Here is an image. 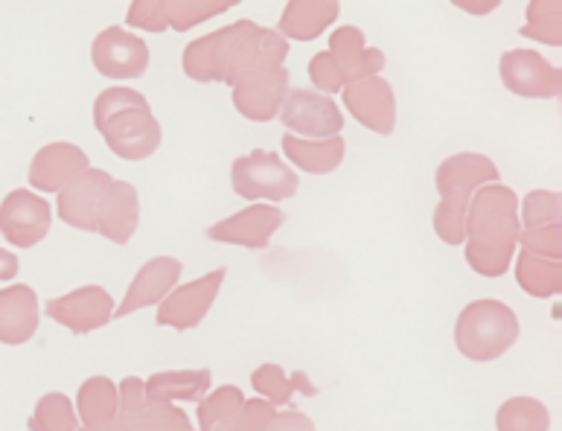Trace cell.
Returning <instances> with one entry per match:
<instances>
[{
  "label": "cell",
  "mask_w": 562,
  "mask_h": 431,
  "mask_svg": "<svg viewBox=\"0 0 562 431\" xmlns=\"http://www.w3.org/2000/svg\"><path fill=\"white\" fill-rule=\"evenodd\" d=\"M519 195L507 184H487L467 207L463 257L481 277H504L519 251Z\"/></svg>",
  "instance_id": "obj_1"
},
{
  "label": "cell",
  "mask_w": 562,
  "mask_h": 431,
  "mask_svg": "<svg viewBox=\"0 0 562 431\" xmlns=\"http://www.w3.org/2000/svg\"><path fill=\"white\" fill-rule=\"evenodd\" d=\"M521 336L519 315L495 297H479L458 313L454 347L463 359L487 364L502 359Z\"/></svg>",
  "instance_id": "obj_2"
},
{
  "label": "cell",
  "mask_w": 562,
  "mask_h": 431,
  "mask_svg": "<svg viewBox=\"0 0 562 431\" xmlns=\"http://www.w3.org/2000/svg\"><path fill=\"white\" fill-rule=\"evenodd\" d=\"M231 186L251 204H280L297 195V172L269 149L239 155L231 167Z\"/></svg>",
  "instance_id": "obj_3"
},
{
  "label": "cell",
  "mask_w": 562,
  "mask_h": 431,
  "mask_svg": "<svg viewBox=\"0 0 562 431\" xmlns=\"http://www.w3.org/2000/svg\"><path fill=\"white\" fill-rule=\"evenodd\" d=\"M257 30L251 18H239L234 24L213 30V33L195 38L193 44H187L184 56H181V68L193 82L202 86H225L227 70L234 65L236 50L243 47V42Z\"/></svg>",
  "instance_id": "obj_4"
},
{
  "label": "cell",
  "mask_w": 562,
  "mask_h": 431,
  "mask_svg": "<svg viewBox=\"0 0 562 431\" xmlns=\"http://www.w3.org/2000/svg\"><path fill=\"white\" fill-rule=\"evenodd\" d=\"M487 184H502V172L493 163V158L479 152L449 155L435 172V186L437 195H440L437 204L467 213L472 195Z\"/></svg>",
  "instance_id": "obj_5"
},
{
  "label": "cell",
  "mask_w": 562,
  "mask_h": 431,
  "mask_svg": "<svg viewBox=\"0 0 562 431\" xmlns=\"http://www.w3.org/2000/svg\"><path fill=\"white\" fill-rule=\"evenodd\" d=\"M498 77L507 91L525 97V100H560L562 93L560 68H554L546 56H539L537 50H528V47L502 53Z\"/></svg>",
  "instance_id": "obj_6"
},
{
  "label": "cell",
  "mask_w": 562,
  "mask_h": 431,
  "mask_svg": "<svg viewBox=\"0 0 562 431\" xmlns=\"http://www.w3.org/2000/svg\"><path fill=\"white\" fill-rule=\"evenodd\" d=\"M280 123L289 128V135L324 140V137L341 135L345 114H341L333 97L306 91V88H289L283 109H280Z\"/></svg>",
  "instance_id": "obj_7"
},
{
  "label": "cell",
  "mask_w": 562,
  "mask_h": 431,
  "mask_svg": "<svg viewBox=\"0 0 562 431\" xmlns=\"http://www.w3.org/2000/svg\"><path fill=\"white\" fill-rule=\"evenodd\" d=\"M53 228V207L47 199L33 193L30 186H18L0 202V234L9 246L35 248L42 239H47Z\"/></svg>",
  "instance_id": "obj_8"
},
{
  "label": "cell",
  "mask_w": 562,
  "mask_h": 431,
  "mask_svg": "<svg viewBox=\"0 0 562 431\" xmlns=\"http://www.w3.org/2000/svg\"><path fill=\"white\" fill-rule=\"evenodd\" d=\"M227 277V269H213L207 271L204 277H195L190 283H178L164 304L158 306V324L160 327H169V330L187 332L195 330L199 324L207 318V313L216 304L218 292H222V283Z\"/></svg>",
  "instance_id": "obj_9"
},
{
  "label": "cell",
  "mask_w": 562,
  "mask_h": 431,
  "mask_svg": "<svg viewBox=\"0 0 562 431\" xmlns=\"http://www.w3.org/2000/svg\"><path fill=\"white\" fill-rule=\"evenodd\" d=\"M114 297L109 295V288L97 286H79L74 292L61 297H53L44 306V313L47 318L65 327L74 336H91V332L102 330V327H109L114 321Z\"/></svg>",
  "instance_id": "obj_10"
},
{
  "label": "cell",
  "mask_w": 562,
  "mask_h": 431,
  "mask_svg": "<svg viewBox=\"0 0 562 431\" xmlns=\"http://www.w3.org/2000/svg\"><path fill=\"white\" fill-rule=\"evenodd\" d=\"M149 47L140 35L128 33L126 26H105L91 47V61L97 73L105 79H140L149 68Z\"/></svg>",
  "instance_id": "obj_11"
},
{
  "label": "cell",
  "mask_w": 562,
  "mask_h": 431,
  "mask_svg": "<svg viewBox=\"0 0 562 431\" xmlns=\"http://www.w3.org/2000/svg\"><path fill=\"white\" fill-rule=\"evenodd\" d=\"M285 213L278 204H248L234 216L216 222L204 230L211 242H222V246L251 248V251H266L271 237L283 228Z\"/></svg>",
  "instance_id": "obj_12"
},
{
  "label": "cell",
  "mask_w": 562,
  "mask_h": 431,
  "mask_svg": "<svg viewBox=\"0 0 562 431\" xmlns=\"http://www.w3.org/2000/svg\"><path fill=\"white\" fill-rule=\"evenodd\" d=\"M97 132L120 161H146L158 152L160 140H164V128H160L158 117L151 114V105L123 111L120 117L109 120Z\"/></svg>",
  "instance_id": "obj_13"
},
{
  "label": "cell",
  "mask_w": 562,
  "mask_h": 431,
  "mask_svg": "<svg viewBox=\"0 0 562 431\" xmlns=\"http://www.w3.org/2000/svg\"><path fill=\"white\" fill-rule=\"evenodd\" d=\"M184 274V262L178 257H151L137 269V274L128 283L126 295L114 309V321L126 318V315H135L140 309H149V306H160L169 297V292L178 286V280Z\"/></svg>",
  "instance_id": "obj_14"
},
{
  "label": "cell",
  "mask_w": 562,
  "mask_h": 431,
  "mask_svg": "<svg viewBox=\"0 0 562 431\" xmlns=\"http://www.w3.org/2000/svg\"><path fill=\"white\" fill-rule=\"evenodd\" d=\"M345 105L356 123H361L370 132L387 137L394 135L396 128V93L391 82L382 77H368L359 82H347L345 91Z\"/></svg>",
  "instance_id": "obj_15"
},
{
  "label": "cell",
  "mask_w": 562,
  "mask_h": 431,
  "mask_svg": "<svg viewBox=\"0 0 562 431\" xmlns=\"http://www.w3.org/2000/svg\"><path fill=\"white\" fill-rule=\"evenodd\" d=\"M85 170H91V163H88V155H85L82 146L56 140V144L42 146V149L33 155L26 181H30V190H33V193L59 195L61 190H65L70 181H76V178L82 175Z\"/></svg>",
  "instance_id": "obj_16"
},
{
  "label": "cell",
  "mask_w": 562,
  "mask_h": 431,
  "mask_svg": "<svg viewBox=\"0 0 562 431\" xmlns=\"http://www.w3.org/2000/svg\"><path fill=\"white\" fill-rule=\"evenodd\" d=\"M114 178L105 170H85L82 175L70 181L59 195H56V213L65 225L82 234H97V216H100V204L109 193Z\"/></svg>",
  "instance_id": "obj_17"
},
{
  "label": "cell",
  "mask_w": 562,
  "mask_h": 431,
  "mask_svg": "<svg viewBox=\"0 0 562 431\" xmlns=\"http://www.w3.org/2000/svg\"><path fill=\"white\" fill-rule=\"evenodd\" d=\"M289 70H266V73H254L231 88L234 97V109L251 123H271L280 117L285 93H289Z\"/></svg>",
  "instance_id": "obj_18"
},
{
  "label": "cell",
  "mask_w": 562,
  "mask_h": 431,
  "mask_svg": "<svg viewBox=\"0 0 562 431\" xmlns=\"http://www.w3.org/2000/svg\"><path fill=\"white\" fill-rule=\"evenodd\" d=\"M137 225H140V195H137V186L114 178L109 193H105L100 204L97 234L114 242V246H128L132 237L137 234Z\"/></svg>",
  "instance_id": "obj_19"
},
{
  "label": "cell",
  "mask_w": 562,
  "mask_h": 431,
  "mask_svg": "<svg viewBox=\"0 0 562 431\" xmlns=\"http://www.w3.org/2000/svg\"><path fill=\"white\" fill-rule=\"evenodd\" d=\"M42 321V304L33 286L12 283L0 288V344L21 347L33 341Z\"/></svg>",
  "instance_id": "obj_20"
},
{
  "label": "cell",
  "mask_w": 562,
  "mask_h": 431,
  "mask_svg": "<svg viewBox=\"0 0 562 431\" xmlns=\"http://www.w3.org/2000/svg\"><path fill=\"white\" fill-rule=\"evenodd\" d=\"M285 56H289V42H285L283 35L278 30H271V26L257 24V30L236 50L234 65L227 70L225 86L234 88L236 82H243V79L254 77V73L283 68Z\"/></svg>",
  "instance_id": "obj_21"
},
{
  "label": "cell",
  "mask_w": 562,
  "mask_h": 431,
  "mask_svg": "<svg viewBox=\"0 0 562 431\" xmlns=\"http://www.w3.org/2000/svg\"><path fill=\"white\" fill-rule=\"evenodd\" d=\"M329 56L341 70L345 82H359V79L379 77L385 70V53L379 47H370L359 26L345 24L329 35Z\"/></svg>",
  "instance_id": "obj_22"
},
{
  "label": "cell",
  "mask_w": 562,
  "mask_h": 431,
  "mask_svg": "<svg viewBox=\"0 0 562 431\" xmlns=\"http://www.w3.org/2000/svg\"><path fill=\"white\" fill-rule=\"evenodd\" d=\"M341 15L338 0H289L278 21V33L285 42H315Z\"/></svg>",
  "instance_id": "obj_23"
},
{
  "label": "cell",
  "mask_w": 562,
  "mask_h": 431,
  "mask_svg": "<svg viewBox=\"0 0 562 431\" xmlns=\"http://www.w3.org/2000/svg\"><path fill=\"white\" fill-rule=\"evenodd\" d=\"M146 388V402H164V406H178V402H202L213 388V373L207 367L195 371H158L149 379H143Z\"/></svg>",
  "instance_id": "obj_24"
},
{
  "label": "cell",
  "mask_w": 562,
  "mask_h": 431,
  "mask_svg": "<svg viewBox=\"0 0 562 431\" xmlns=\"http://www.w3.org/2000/svg\"><path fill=\"white\" fill-rule=\"evenodd\" d=\"M283 155L285 161H292L301 172L310 175H329L345 163L347 144L345 137H324V140H310V137L283 135Z\"/></svg>",
  "instance_id": "obj_25"
},
{
  "label": "cell",
  "mask_w": 562,
  "mask_h": 431,
  "mask_svg": "<svg viewBox=\"0 0 562 431\" xmlns=\"http://www.w3.org/2000/svg\"><path fill=\"white\" fill-rule=\"evenodd\" d=\"M251 385L254 394L260 399H266V402H271L274 408H289L297 394H303V397H318V385H315L306 373H285L283 367L274 362L260 364V367L251 373Z\"/></svg>",
  "instance_id": "obj_26"
},
{
  "label": "cell",
  "mask_w": 562,
  "mask_h": 431,
  "mask_svg": "<svg viewBox=\"0 0 562 431\" xmlns=\"http://www.w3.org/2000/svg\"><path fill=\"white\" fill-rule=\"evenodd\" d=\"M76 417L82 429H93V426H105L120 417V390L117 382L109 376H91L79 385L76 394Z\"/></svg>",
  "instance_id": "obj_27"
},
{
  "label": "cell",
  "mask_w": 562,
  "mask_h": 431,
  "mask_svg": "<svg viewBox=\"0 0 562 431\" xmlns=\"http://www.w3.org/2000/svg\"><path fill=\"white\" fill-rule=\"evenodd\" d=\"M513 274L516 283L525 295L548 300V297H560L562 292V262L542 260L528 251H516L513 257Z\"/></svg>",
  "instance_id": "obj_28"
},
{
  "label": "cell",
  "mask_w": 562,
  "mask_h": 431,
  "mask_svg": "<svg viewBox=\"0 0 562 431\" xmlns=\"http://www.w3.org/2000/svg\"><path fill=\"white\" fill-rule=\"evenodd\" d=\"M245 394L236 385H218L199 402L195 431H227L245 406Z\"/></svg>",
  "instance_id": "obj_29"
},
{
  "label": "cell",
  "mask_w": 562,
  "mask_h": 431,
  "mask_svg": "<svg viewBox=\"0 0 562 431\" xmlns=\"http://www.w3.org/2000/svg\"><path fill=\"white\" fill-rule=\"evenodd\" d=\"M495 431H551V411L542 399L519 394L498 406Z\"/></svg>",
  "instance_id": "obj_30"
},
{
  "label": "cell",
  "mask_w": 562,
  "mask_h": 431,
  "mask_svg": "<svg viewBox=\"0 0 562 431\" xmlns=\"http://www.w3.org/2000/svg\"><path fill=\"white\" fill-rule=\"evenodd\" d=\"M521 38L548 47H562V3L560 0H530L525 7Z\"/></svg>",
  "instance_id": "obj_31"
},
{
  "label": "cell",
  "mask_w": 562,
  "mask_h": 431,
  "mask_svg": "<svg viewBox=\"0 0 562 431\" xmlns=\"http://www.w3.org/2000/svg\"><path fill=\"white\" fill-rule=\"evenodd\" d=\"M79 417H76V408L70 402L68 394L61 390H50L44 394L33 408V417H30V429L26 431H79Z\"/></svg>",
  "instance_id": "obj_32"
},
{
  "label": "cell",
  "mask_w": 562,
  "mask_h": 431,
  "mask_svg": "<svg viewBox=\"0 0 562 431\" xmlns=\"http://www.w3.org/2000/svg\"><path fill=\"white\" fill-rule=\"evenodd\" d=\"M120 420H126L128 431H195L184 411H178V406H164V402H146L135 415L120 417Z\"/></svg>",
  "instance_id": "obj_33"
},
{
  "label": "cell",
  "mask_w": 562,
  "mask_h": 431,
  "mask_svg": "<svg viewBox=\"0 0 562 431\" xmlns=\"http://www.w3.org/2000/svg\"><path fill=\"white\" fill-rule=\"evenodd\" d=\"M521 228H546L562 225V199L554 190H530L519 202Z\"/></svg>",
  "instance_id": "obj_34"
},
{
  "label": "cell",
  "mask_w": 562,
  "mask_h": 431,
  "mask_svg": "<svg viewBox=\"0 0 562 431\" xmlns=\"http://www.w3.org/2000/svg\"><path fill=\"white\" fill-rule=\"evenodd\" d=\"M234 7L231 0H169V30L187 33Z\"/></svg>",
  "instance_id": "obj_35"
},
{
  "label": "cell",
  "mask_w": 562,
  "mask_h": 431,
  "mask_svg": "<svg viewBox=\"0 0 562 431\" xmlns=\"http://www.w3.org/2000/svg\"><path fill=\"white\" fill-rule=\"evenodd\" d=\"M149 109V100L140 91L126 86H111L93 100V128H102L109 120L120 117L123 111Z\"/></svg>",
  "instance_id": "obj_36"
},
{
  "label": "cell",
  "mask_w": 562,
  "mask_h": 431,
  "mask_svg": "<svg viewBox=\"0 0 562 431\" xmlns=\"http://www.w3.org/2000/svg\"><path fill=\"white\" fill-rule=\"evenodd\" d=\"M519 251H528L542 260L562 262V225H546V228H521Z\"/></svg>",
  "instance_id": "obj_37"
},
{
  "label": "cell",
  "mask_w": 562,
  "mask_h": 431,
  "mask_svg": "<svg viewBox=\"0 0 562 431\" xmlns=\"http://www.w3.org/2000/svg\"><path fill=\"white\" fill-rule=\"evenodd\" d=\"M126 24L143 33L169 30V0H135L126 9Z\"/></svg>",
  "instance_id": "obj_38"
},
{
  "label": "cell",
  "mask_w": 562,
  "mask_h": 431,
  "mask_svg": "<svg viewBox=\"0 0 562 431\" xmlns=\"http://www.w3.org/2000/svg\"><path fill=\"white\" fill-rule=\"evenodd\" d=\"M310 79L312 86H315V91L324 93V97L341 93L347 86L345 77H341V70H338V65L333 61V56H329L327 50L315 53L310 59Z\"/></svg>",
  "instance_id": "obj_39"
},
{
  "label": "cell",
  "mask_w": 562,
  "mask_h": 431,
  "mask_svg": "<svg viewBox=\"0 0 562 431\" xmlns=\"http://www.w3.org/2000/svg\"><path fill=\"white\" fill-rule=\"evenodd\" d=\"M431 225H435L437 239L446 242V246H463V242H467V213L437 204L435 216H431Z\"/></svg>",
  "instance_id": "obj_40"
},
{
  "label": "cell",
  "mask_w": 562,
  "mask_h": 431,
  "mask_svg": "<svg viewBox=\"0 0 562 431\" xmlns=\"http://www.w3.org/2000/svg\"><path fill=\"white\" fill-rule=\"evenodd\" d=\"M274 411H278V408L271 406V402H266V399H245L243 411H239V417H236L234 426L227 431H269Z\"/></svg>",
  "instance_id": "obj_41"
},
{
  "label": "cell",
  "mask_w": 562,
  "mask_h": 431,
  "mask_svg": "<svg viewBox=\"0 0 562 431\" xmlns=\"http://www.w3.org/2000/svg\"><path fill=\"white\" fill-rule=\"evenodd\" d=\"M120 390V417H132L137 408L146 406V388H143V379L137 376H126L123 382H117Z\"/></svg>",
  "instance_id": "obj_42"
},
{
  "label": "cell",
  "mask_w": 562,
  "mask_h": 431,
  "mask_svg": "<svg viewBox=\"0 0 562 431\" xmlns=\"http://www.w3.org/2000/svg\"><path fill=\"white\" fill-rule=\"evenodd\" d=\"M269 431H318V426L312 423L310 415H303L297 408H283V411H274Z\"/></svg>",
  "instance_id": "obj_43"
},
{
  "label": "cell",
  "mask_w": 562,
  "mask_h": 431,
  "mask_svg": "<svg viewBox=\"0 0 562 431\" xmlns=\"http://www.w3.org/2000/svg\"><path fill=\"white\" fill-rule=\"evenodd\" d=\"M12 277H18V257L9 254V251H3V248H0V280H3V283H9Z\"/></svg>",
  "instance_id": "obj_44"
},
{
  "label": "cell",
  "mask_w": 562,
  "mask_h": 431,
  "mask_svg": "<svg viewBox=\"0 0 562 431\" xmlns=\"http://www.w3.org/2000/svg\"><path fill=\"white\" fill-rule=\"evenodd\" d=\"M458 9H463V12H475V15H487V12H493V9H498V3H458Z\"/></svg>",
  "instance_id": "obj_45"
},
{
  "label": "cell",
  "mask_w": 562,
  "mask_h": 431,
  "mask_svg": "<svg viewBox=\"0 0 562 431\" xmlns=\"http://www.w3.org/2000/svg\"><path fill=\"white\" fill-rule=\"evenodd\" d=\"M79 431H128V426H126V420H111V423H105V426H93V429H79Z\"/></svg>",
  "instance_id": "obj_46"
}]
</instances>
